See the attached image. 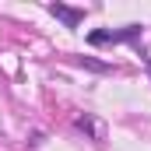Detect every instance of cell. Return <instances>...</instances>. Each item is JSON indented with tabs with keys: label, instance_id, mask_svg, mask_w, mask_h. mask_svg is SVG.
<instances>
[{
	"label": "cell",
	"instance_id": "1",
	"mask_svg": "<svg viewBox=\"0 0 151 151\" xmlns=\"http://www.w3.org/2000/svg\"><path fill=\"white\" fill-rule=\"evenodd\" d=\"M144 35V25H123V28H95V32H88L84 42L88 46H123V42H130V46H137Z\"/></svg>",
	"mask_w": 151,
	"mask_h": 151
},
{
	"label": "cell",
	"instance_id": "2",
	"mask_svg": "<svg viewBox=\"0 0 151 151\" xmlns=\"http://www.w3.org/2000/svg\"><path fill=\"white\" fill-rule=\"evenodd\" d=\"M74 130H81L88 141H95V144H106V127H102V119H95L91 113H81L74 116Z\"/></svg>",
	"mask_w": 151,
	"mask_h": 151
},
{
	"label": "cell",
	"instance_id": "3",
	"mask_svg": "<svg viewBox=\"0 0 151 151\" xmlns=\"http://www.w3.org/2000/svg\"><path fill=\"white\" fill-rule=\"evenodd\" d=\"M46 11L53 14V18H60L63 21V28H77L81 21H84V7H67V4H46Z\"/></svg>",
	"mask_w": 151,
	"mask_h": 151
},
{
	"label": "cell",
	"instance_id": "4",
	"mask_svg": "<svg viewBox=\"0 0 151 151\" xmlns=\"http://www.w3.org/2000/svg\"><path fill=\"white\" fill-rule=\"evenodd\" d=\"M74 63L88 67V70H95V74H109V70H113V63H102V60H88V56H74Z\"/></svg>",
	"mask_w": 151,
	"mask_h": 151
},
{
	"label": "cell",
	"instance_id": "5",
	"mask_svg": "<svg viewBox=\"0 0 151 151\" xmlns=\"http://www.w3.org/2000/svg\"><path fill=\"white\" fill-rule=\"evenodd\" d=\"M39 144H42V134H39V130H35V134L28 137V148H39Z\"/></svg>",
	"mask_w": 151,
	"mask_h": 151
},
{
	"label": "cell",
	"instance_id": "6",
	"mask_svg": "<svg viewBox=\"0 0 151 151\" xmlns=\"http://www.w3.org/2000/svg\"><path fill=\"white\" fill-rule=\"evenodd\" d=\"M148 74H151V60H148Z\"/></svg>",
	"mask_w": 151,
	"mask_h": 151
}]
</instances>
